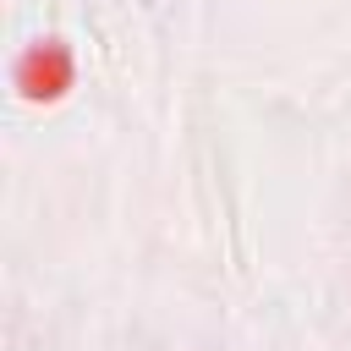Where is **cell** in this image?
Here are the masks:
<instances>
[{
	"label": "cell",
	"instance_id": "6da1fadb",
	"mask_svg": "<svg viewBox=\"0 0 351 351\" xmlns=\"http://www.w3.org/2000/svg\"><path fill=\"white\" fill-rule=\"evenodd\" d=\"M71 77H77V66H71V49H66L60 38H38V44H27V55L16 60V88H22L27 99H60V93L71 88Z\"/></svg>",
	"mask_w": 351,
	"mask_h": 351
}]
</instances>
